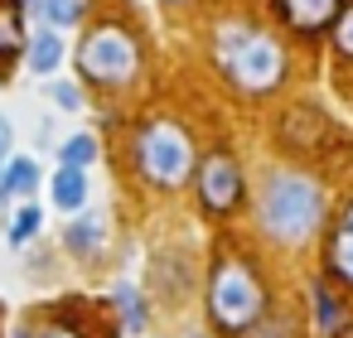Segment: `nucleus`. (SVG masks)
I'll return each mask as SVG.
<instances>
[{"mask_svg":"<svg viewBox=\"0 0 353 338\" xmlns=\"http://www.w3.org/2000/svg\"><path fill=\"white\" fill-rule=\"evenodd\" d=\"M49 97H54L63 112H83V92H78L73 83H54V87H49Z\"/></svg>","mask_w":353,"mask_h":338,"instance_id":"nucleus-19","label":"nucleus"},{"mask_svg":"<svg viewBox=\"0 0 353 338\" xmlns=\"http://www.w3.org/2000/svg\"><path fill=\"white\" fill-rule=\"evenodd\" d=\"M59 155H63V165H78V169H88V165L97 160V140H92L88 131H78V136H68V140H63V150H59Z\"/></svg>","mask_w":353,"mask_h":338,"instance_id":"nucleus-14","label":"nucleus"},{"mask_svg":"<svg viewBox=\"0 0 353 338\" xmlns=\"http://www.w3.org/2000/svg\"><path fill=\"white\" fill-rule=\"evenodd\" d=\"M208 309H213L218 328H228V333L252 328V319L261 314V290H256V280H252V271H247L242 261H223V266L213 271Z\"/></svg>","mask_w":353,"mask_h":338,"instance_id":"nucleus-5","label":"nucleus"},{"mask_svg":"<svg viewBox=\"0 0 353 338\" xmlns=\"http://www.w3.org/2000/svg\"><path fill=\"white\" fill-rule=\"evenodd\" d=\"M199 193H203V203H208L213 213L232 208V203H237V193H242L237 165H232L228 155H208V160H203V169H199Z\"/></svg>","mask_w":353,"mask_h":338,"instance_id":"nucleus-6","label":"nucleus"},{"mask_svg":"<svg viewBox=\"0 0 353 338\" xmlns=\"http://www.w3.org/2000/svg\"><path fill=\"white\" fill-rule=\"evenodd\" d=\"M44 338H78V333H73V328H49Z\"/></svg>","mask_w":353,"mask_h":338,"instance_id":"nucleus-22","label":"nucleus"},{"mask_svg":"<svg viewBox=\"0 0 353 338\" xmlns=\"http://www.w3.org/2000/svg\"><path fill=\"white\" fill-rule=\"evenodd\" d=\"M218 68L242 92H271L285 78V49L256 25H218Z\"/></svg>","mask_w":353,"mask_h":338,"instance_id":"nucleus-1","label":"nucleus"},{"mask_svg":"<svg viewBox=\"0 0 353 338\" xmlns=\"http://www.w3.org/2000/svg\"><path fill=\"white\" fill-rule=\"evenodd\" d=\"M34 232H39V208H20V213H15V222H10V242H15V246H25Z\"/></svg>","mask_w":353,"mask_h":338,"instance_id":"nucleus-17","label":"nucleus"},{"mask_svg":"<svg viewBox=\"0 0 353 338\" xmlns=\"http://www.w3.org/2000/svg\"><path fill=\"white\" fill-rule=\"evenodd\" d=\"M97 246H102V222H97V218H88V222L68 227V251H78V256H92Z\"/></svg>","mask_w":353,"mask_h":338,"instance_id":"nucleus-15","label":"nucleus"},{"mask_svg":"<svg viewBox=\"0 0 353 338\" xmlns=\"http://www.w3.org/2000/svg\"><path fill=\"white\" fill-rule=\"evenodd\" d=\"M30 6H34L54 30H68V25L83 20V0H30Z\"/></svg>","mask_w":353,"mask_h":338,"instance_id":"nucleus-12","label":"nucleus"},{"mask_svg":"<svg viewBox=\"0 0 353 338\" xmlns=\"http://www.w3.org/2000/svg\"><path fill=\"white\" fill-rule=\"evenodd\" d=\"M10 140H15V131H10V121H6V116H0V165L10 160Z\"/></svg>","mask_w":353,"mask_h":338,"instance_id":"nucleus-21","label":"nucleus"},{"mask_svg":"<svg viewBox=\"0 0 353 338\" xmlns=\"http://www.w3.org/2000/svg\"><path fill=\"white\" fill-rule=\"evenodd\" d=\"M54 203H59L63 213H73V208L88 203V179H83L78 165H63V169L54 174Z\"/></svg>","mask_w":353,"mask_h":338,"instance_id":"nucleus-10","label":"nucleus"},{"mask_svg":"<svg viewBox=\"0 0 353 338\" xmlns=\"http://www.w3.org/2000/svg\"><path fill=\"white\" fill-rule=\"evenodd\" d=\"M78 68L88 83H102V87H121L141 73V44L126 25H97L83 34L78 44Z\"/></svg>","mask_w":353,"mask_h":338,"instance_id":"nucleus-3","label":"nucleus"},{"mask_svg":"<svg viewBox=\"0 0 353 338\" xmlns=\"http://www.w3.org/2000/svg\"><path fill=\"white\" fill-rule=\"evenodd\" d=\"M136 165H141L145 179H155V184H165V189L184 184L189 169H194L189 136H184L179 126H170V121H150V126H141V136H136Z\"/></svg>","mask_w":353,"mask_h":338,"instance_id":"nucleus-4","label":"nucleus"},{"mask_svg":"<svg viewBox=\"0 0 353 338\" xmlns=\"http://www.w3.org/2000/svg\"><path fill=\"white\" fill-rule=\"evenodd\" d=\"M329 266L343 275V280H353V208L343 213V222L334 227V242H329Z\"/></svg>","mask_w":353,"mask_h":338,"instance_id":"nucleus-11","label":"nucleus"},{"mask_svg":"<svg viewBox=\"0 0 353 338\" xmlns=\"http://www.w3.org/2000/svg\"><path fill=\"white\" fill-rule=\"evenodd\" d=\"M329 30H334V54H339V59H353V0L339 10V20H334Z\"/></svg>","mask_w":353,"mask_h":338,"instance_id":"nucleus-16","label":"nucleus"},{"mask_svg":"<svg viewBox=\"0 0 353 338\" xmlns=\"http://www.w3.org/2000/svg\"><path fill=\"white\" fill-rule=\"evenodd\" d=\"M30 49V30H25V6L20 0H0V63H10Z\"/></svg>","mask_w":353,"mask_h":338,"instance_id":"nucleus-8","label":"nucleus"},{"mask_svg":"<svg viewBox=\"0 0 353 338\" xmlns=\"http://www.w3.org/2000/svg\"><path fill=\"white\" fill-rule=\"evenodd\" d=\"M319 213H324V198H319V184L305 179V174H271L266 179V193H261V227L281 242H305L314 227H319Z\"/></svg>","mask_w":353,"mask_h":338,"instance_id":"nucleus-2","label":"nucleus"},{"mask_svg":"<svg viewBox=\"0 0 353 338\" xmlns=\"http://www.w3.org/2000/svg\"><path fill=\"white\" fill-rule=\"evenodd\" d=\"M339 10H343V0H276V15L285 20V30H295L305 39L329 30L339 20Z\"/></svg>","mask_w":353,"mask_h":338,"instance_id":"nucleus-7","label":"nucleus"},{"mask_svg":"<svg viewBox=\"0 0 353 338\" xmlns=\"http://www.w3.org/2000/svg\"><path fill=\"white\" fill-rule=\"evenodd\" d=\"M319 324H324V328H339V309H334V299H329L324 290H319Z\"/></svg>","mask_w":353,"mask_h":338,"instance_id":"nucleus-20","label":"nucleus"},{"mask_svg":"<svg viewBox=\"0 0 353 338\" xmlns=\"http://www.w3.org/2000/svg\"><path fill=\"white\" fill-rule=\"evenodd\" d=\"M25 63H30V73H39V78L59 73V63H63V39H59V30H54V25H49V30H39V34L30 39Z\"/></svg>","mask_w":353,"mask_h":338,"instance_id":"nucleus-9","label":"nucleus"},{"mask_svg":"<svg viewBox=\"0 0 353 338\" xmlns=\"http://www.w3.org/2000/svg\"><path fill=\"white\" fill-rule=\"evenodd\" d=\"M112 295H117V304L126 309V328H141V299H136V290H131V285H117Z\"/></svg>","mask_w":353,"mask_h":338,"instance_id":"nucleus-18","label":"nucleus"},{"mask_svg":"<svg viewBox=\"0 0 353 338\" xmlns=\"http://www.w3.org/2000/svg\"><path fill=\"white\" fill-rule=\"evenodd\" d=\"M34 184H39V165L34 160H10V174H6V184H0V198L34 193Z\"/></svg>","mask_w":353,"mask_h":338,"instance_id":"nucleus-13","label":"nucleus"}]
</instances>
